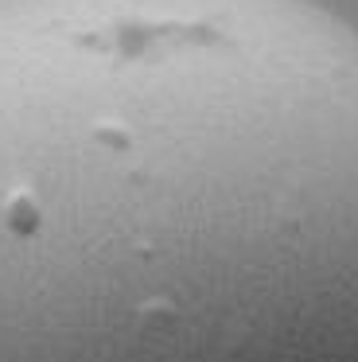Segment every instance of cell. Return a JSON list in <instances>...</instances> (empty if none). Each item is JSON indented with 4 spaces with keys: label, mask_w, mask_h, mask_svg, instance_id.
<instances>
[{
    "label": "cell",
    "mask_w": 358,
    "mask_h": 362,
    "mask_svg": "<svg viewBox=\"0 0 358 362\" xmlns=\"http://www.w3.org/2000/svg\"><path fill=\"white\" fill-rule=\"evenodd\" d=\"M0 362H358V28L0 0Z\"/></svg>",
    "instance_id": "obj_1"
}]
</instances>
